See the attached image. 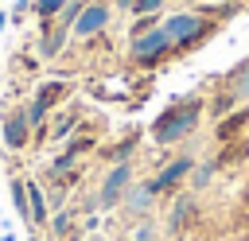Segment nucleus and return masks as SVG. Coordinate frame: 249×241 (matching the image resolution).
Wrapping results in <instances>:
<instances>
[{"label": "nucleus", "instance_id": "nucleus-28", "mask_svg": "<svg viewBox=\"0 0 249 241\" xmlns=\"http://www.w3.org/2000/svg\"><path fill=\"white\" fill-rule=\"evenodd\" d=\"M241 202H245V206H249V187H245V198H241Z\"/></svg>", "mask_w": 249, "mask_h": 241}, {"label": "nucleus", "instance_id": "nucleus-16", "mask_svg": "<svg viewBox=\"0 0 249 241\" xmlns=\"http://www.w3.org/2000/svg\"><path fill=\"white\" fill-rule=\"evenodd\" d=\"M214 171H218V163H214V159L195 163V171H191V190H206V187H210V179H214Z\"/></svg>", "mask_w": 249, "mask_h": 241}, {"label": "nucleus", "instance_id": "nucleus-1", "mask_svg": "<svg viewBox=\"0 0 249 241\" xmlns=\"http://www.w3.org/2000/svg\"><path fill=\"white\" fill-rule=\"evenodd\" d=\"M202 113H206V97L202 93H187V97H175L156 120H152V140L160 144V148H171V144H183L187 136H195V128H198V120H202Z\"/></svg>", "mask_w": 249, "mask_h": 241}, {"label": "nucleus", "instance_id": "nucleus-21", "mask_svg": "<svg viewBox=\"0 0 249 241\" xmlns=\"http://www.w3.org/2000/svg\"><path fill=\"white\" fill-rule=\"evenodd\" d=\"M62 8H66V0H35V12H39L43 19H54Z\"/></svg>", "mask_w": 249, "mask_h": 241}, {"label": "nucleus", "instance_id": "nucleus-9", "mask_svg": "<svg viewBox=\"0 0 249 241\" xmlns=\"http://www.w3.org/2000/svg\"><path fill=\"white\" fill-rule=\"evenodd\" d=\"M191 218H195V194H179V198L171 202V214H167V233L179 237V233L191 225Z\"/></svg>", "mask_w": 249, "mask_h": 241}, {"label": "nucleus", "instance_id": "nucleus-23", "mask_svg": "<svg viewBox=\"0 0 249 241\" xmlns=\"http://www.w3.org/2000/svg\"><path fill=\"white\" fill-rule=\"evenodd\" d=\"M74 120H78V113L58 117V124H54V140H66V136H70V128H74Z\"/></svg>", "mask_w": 249, "mask_h": 241}, {"label": "nucleus", "instance_id": "nucleus-13", "mask_svg": "<svg viewBox=\"0 0 249 241\" xmlns=\"http://www.w3.org/2000/svg\"><path fill=\"white\" fill-rule=\"evenodd\" d=\"M124 241H160V225H156L152 218H136V222L128 225Z\"/></svg>", "mask_w": 249, "mask_h": 241}, {"label": "nucleus", "instance_id": "nucleus-4", "mask_svg": "<svg viewBox=\"0 0 249 241\" xmlns=\"http://www.w3.org/2000/svg\"><path fill=\"white\" fill-rule=\"evenodd\" d=\"M132 187V163H113L109 175L101 179V190H97V210H113L121 206L124 190Z\"/></svg>", "mask_w": 249, "mask_h": 241}, {"label": "nucleus", "instance_id": "nucleus-6", "mask_svg": "<svg viewBox=\"0 0 249 241\" xmlns=\"http://www.w3.org/2000/svg\"><path fill=\"white\" fill-rule=\"evenodd\" d=\"M109 16H113V12H109V4H105V0H89V4L82 8V16L74 19V27H70V31H74L78 39L101 35V31L109 27Z\"/></svg>", "mask_w": 249, "mask_h": 241}, {"label": "nucleus", "instance_id": "nucleus-24", "mask_svg": "<svg viewBox=\"0 0 249 241\" xmlns=\"http://www.w3.org/2000/svg\"><path fill=\"white\" fill-rule=\"evenodd\" d=\"M152 27H160V19H156V16H140V19L132 23V39L144 35V31H152Z\"/></svg>", "mask_w": 249, "mask_h": 241}, {"label": "nucleus", "instance_id": "nucleus-5", "mask_svg": "<svg viewBox=\"0 0 249 241\" xmlns=\"http://www.w3.org/2000/svg\"><path fill=\"white\" fill-rule=\"evenodd\" d=\"M191 171H195V155H175L171 163H163L160 167V175H152L148 179V187L156 190V194H167V190H175V187H183L187 179H191Z\"/></svg>", "mask_w": 249, "mask_h": 241}, {"label": "nucleus", "instance_id": "nucleus-22", "mask_svg": "<svg viewBox=\"0 0 249 241\" xmlns=\"http://www.w3.org/2000/svg\"><path fill=\"white\" fill-rule=\"evenodd\" d=\"M160 8H163V0H136L132 16H160Z\"/></svg>", "mask_w": 249, "mask_h": 241}, {"label": "nucleus", "instance_id": "nucleus-2", "mask_svg": "<svg viewBox=\"0 0 249 241\" xmlns=\"http://www.w3.org/2000/svg\"><path fill=\"white\" fill-rule=\"evenodd\" d=\"M160 27L171 35L175 54H187V51H198V47L218 31V19H210L206 12H171Z\"/></svg>", "mask_w": 249, "mask_h": 241}, {"label": "nucleus", "instance_id": "nucleus-18", "mask_svg": "<svg viewBox=\"0 0 249 241\" xmlns=\"http://www.w3.org/2000/svg\"><path fill=\"white\" fill-rule=\"evenodd\" d=\"M62 97H66V86H62V82H51V86H39V93H35V101H39V105H47V109H51L54 101H62Z\"/></svg>", "mask_w": 249, "mask_h": 241}, {"label": "nucleus", "instance_id": "nucleus-20", "mask_svg": "<svg viewBox=\"0 0 249 241\" xmlns=\"http://www.w3.org/2000/svg\"><path fill=\"white\" fill-rule=\"evenodd\" d=\"M51 233H54V237H70V233H74V214L58 210V214L51 218Z\"/></svg>", "mask_w": 249, "mask_h": 241}, {"label": "nucleus", "instance_id": "nucleus-27", "mask_svg": "<svg viewBox=\"0 0 249 241\" xmlns=\"http://www.w3.org/2000/svg\"><path fill=\"white\" fill-rule=\"evenodd\" d=\"M86 241H105V237H101V233H93V237H86Z\"/></svg>", "mask_w": 249, "mask_h": 241}, {"label": "nucleus", "instance_id": "nucleus-19", "mask_svg": "<svg viewBox=\"0 0 249 241\" xmlns=\"http://www.w3.org/2000/svg\"><path fill=\"white\" fill-rule=\"evenodd\" d=\"M86 4H89V0H66V8L54 16V19H58V27H66V31H70V27H74V19L82 16V8H86Z\"/></svg>", "mask_w": 249, "mask_h": 241}, {"label": "nucleus", "instance_id": "nucleus-11", "mask_svg": "<svg viewBox=\"0 0 249 241\" xmlns=\"http://www.w3.org/2000/svg\"><path fill=\"white\" fill-rule=\"evenodd\" d=\"M241 159H249V136H237V140H230V144H222V152H218V167H230V163H241Z\"/></svg>", "mask_w": 249, "mask_h": 241}, {"label": "nucleus", "instance_id": "nucleus-12", "mask_svg": "<svg viewBox=\"0 0 249 241\" xmlns=\"http://www.w3.org/2000/svg\"><path fill=\"white\" fill-rule=\"evenodd\" d=\"M27 210H31V225H47V194L39 183H27Z\"/></svg>", "mask_w": 249, "mask_h": 241}, {"label": "nucleus", "instance_id": "nucleus-15", "mask_svg": "<svg viewBox=\"0 0 249 241\" xmlns=\"http://www.w3.org/2000/svg\"><path fill=\"white\" fill-rule=\"evenodd\" d=\"M136 144H140V132H128V136H124L121 144H113V148H109L105 155H109L113 163H128V155L136 152Z\"/></svg>", "mask_w": 249, "mask_h": 241}, {"label": "nucleus", "instance_id": "nucleus-7", "mask_svg": "<svg viewBox=\"0 0 249 241\" xmlns=\"http://www.w3.org/2000/svg\"><path fill=\"white\" fill-rule=\"evenodd\" d=\"M156 198H160V194H156L148 183H132V187L124 190V198H121V210H124L128 218H152Z\"/></svg>", "mask_w": 249, "mask_h": 241}, {"label": "nucleus", "instance_id": "nucleus-30", "mask_svg": "<svg viewBox=\"0 0 249 241\" xmlns=\"http://www.w3.org/2000/svg\"><path fill=\"white\" fill-rule=\"evenodd\" d=\"M31 241H39V237H35V233H31Z\"/></svg>", "mask_w": 249, "mask_h": 241}, {"label": "nucleus", "instance_id": "nucleus-14", "mask_svg": "<svg viewBox=\"0 0 249 241\" xmlns=\"http://www.w3.org/2000/svg\"><path fill=\"white\" fill-rule=\"evenodd\" d=\"M66 35H70V31L54 23V27H51V31L43 35V47H39V51H43V58H54V54L62 51V43H66Z\"/></svg>", "mask_w": 249, "mask_h": 241}, {"label": "nucleus", "instance_id": "nucleus-25", "mask_svg": "<svg viewBox=\"0 0 249 241\" xmlns=\"http://www.w3.org/2000/svg\"><path fill=\"white\" fill-rule=\"evenodd\" d=\"M31 4H35V0H16V12H12V16H16V23H19V16H23Z\"/></svg>", "mask_w": 249, "mask_h": 241}, {"label": "nucleus", "instance_id": "nucleus-8", "mask_svg": "<svg viewBox=\"0 0 249 241\" xmlns=\"http://www.w3.org/2000/svg\"><path fill=\"white\" fill-rule=\"evenodd\" d=\"M27 140H31L27 109H16V113H8V117H4V144H8L12 152H19V148H23Z\"/></svg>", "mask_w": 249, "mask_h": 241}, {"label": "nucleus", "instance_id": "nucleus-10", "mask_svg": "<svg viewBox=\"0 0 249 241\" xmlns=\"http://www.w3.org/2000/svg\"><path fill=\"white\" fill-rule=\"evenodd\" d=\"M218 86H222V89H230L237 105H245V101H249V62H237L230 74H222V78H218Z\"/></svg>", "mask_w": 249, "mask_h": 241}, {"label": "nucleus", "instance_id": "nucleus-29", "mask_svg": "<svg viewBox=\"0 0 249 241\" xmlns=\"http://www.w3.org/2000/svg\"><path fill=\"white\" fill-rule=\"evenodd\" d=\"M218 4H237V0H218Z\"/></svg>", "mask_w": 249, "mask_h": 241}, {"label": "nucleus", "instance_id": "nucleus-17", "mask_svg": "<svg viewBox=\"0 0 249 241\" xmlns=\"http://www.w3.org/2000/svg\"><path fill=\"white\" fill-rule=\"evenodd\" d=\"M12 202H16V214L31 225V210H27V183H23V179H12Z\"/></svg>", "mask_w": 249, "mask_h": 241}, {"label": "nucleus", "instance_id": "nucleus-3", "mask_svg": "<svg viewBox=\"0 0 249 241\" xmlns=\"http://www.w3.org/2000/svg\"><path fill=\"white\" fill-rule=\"evenodd\" d=\"M171 54H175V43H171V35H167L163 27H152V31H144V35H136L132 47H128V58H132L136 66H144V70H156V66L167 62Z\"/></svg>", "mask_w": 249, "mask_h": 241}, {"label": "nucleus", "instance_id": "nucleus-26", "mask_svg": "<svg viewBox=\"0 0 249 241\" xmlns=\"http://www.w3.org/2000/svg\"><path fill=\"white\" fill-rule=\"evenodd\" d=\"M113 4H117L121 12H132V4H136V0H113Z\"/></svg>", "mask_w": 249, "mask_h": 241}]
</instances>
